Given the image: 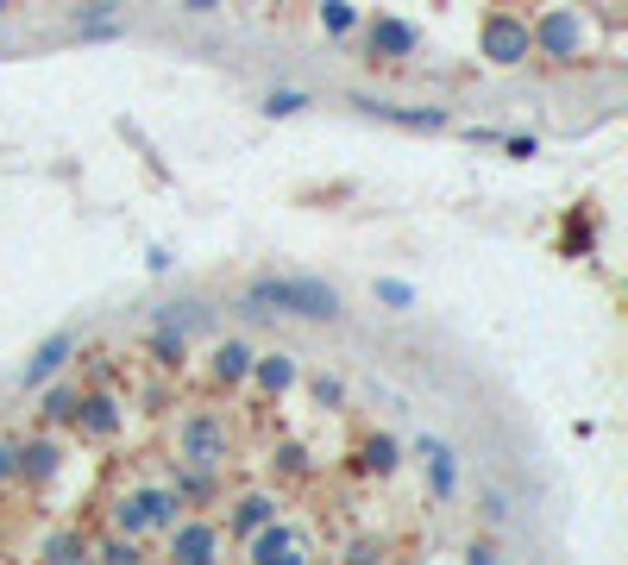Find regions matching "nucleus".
<instances>
[{
  "mask_svg": "<svg viewBox=\"0 0 628 565\" xmlns=\"http://www.w3.org/2000/svg\"><path fill=\"white\" fill-rule=\"evenodd\" d=\"M251 314H301V321H340V289L321 277H258L246 289Z\"/></svg>",
  "mask_w": 628,
  "mask_h": 565,
  "instance_id": "f257e3e1",
  "label": "nucleus"
},
{
  "mask_svg": "<svg viewBox=\"0 0 628 565\" xmlns=\"http://www.w3.org/2000/svg\"><path fill=\"white\" fill-rule=\"evenodd\" d=\"M176 509H182V496H176L170 484H139V490H126V496H120V509H114V528H120L126 540L164 534V528L176 521Z\"/></svg>",
  "mask_w": 628,
  "mask_h": 565,
  "instance_id": "f03ea898",
  "label": "nucleus"
},
{
  "mask_svg": "<svg viewBox=\"0 0 628 565\" xmlns=\"http://www.w3.org/2000/svg\"><path fill=\"white\" fill-rule=\"evenodd\" d=\"M176 459L195 465V471H221L226 465V421L214 409H195L176 428Z\"/></svg>",
  "mask_w": 628,
  "mask_h": 565,
  "instance_id": "7ed1b4c3",
  "label": "nucleus"
},
{
  "mask_svg": "<svg viewBox=\"0 0 628 565\" xmlns=\"http://www.w3.org/2000/svg\"><path fill=\"white\" fill-rule=\"evenodd\" d=\"M578 45H584V32H578L572 7H553V13H541V20L528 26V51L547 57V63H572Z\"/></svg>",
  "mask_w": 628,
  "mask_h": 565,
  "instance_id": "20e7f679",
  "label": "nucleus"
},
{
  "mask_svg": "<svg viewBox=\"0 0 628 565\" xmlns=\"http://www.w3.org/2000/svg\"><path fill=\"white\" fill-rule=\"evenodd\" d=\"M477 45H484V57L490 63H502V70H516V63H528V20L522 13H484V26H477Z\"/></svg>",
  "mask_w": 628,
  "mask_h": 565,
  "instance_id": "39448f33",
  "label": "nucleus"
},
{
  "mask_svg": "<svg viewBox=\"0 0 628 565\" xmlns=\"http://www.w3.org/2000/svg\"><path fill=\"white\" fill-rule=\"evenodd\" d=\"M415 51H422V32L408 26V20L377 13L371 26H365V63H408Z\"/></svg>",
  "mask_w": 628,
  "mask_h": 565,
  "instance_id": "423d86ee",
  "label": "nucleus"
},
{
  "mask_svg": "<svg viewBox=\"0 0 628 565\" xmlns=\"http://www.w3.org/2000/svg\"><path fill=\"white\" fill-rule=\"evenodd\" d=\"M70 352H75V334H70V327H63V334H50L45 346H38V352L20 364V389H45L50 377L70 364Z\"/></svg>",
  "mask_w": 628,
  "mask_h": 565,
  "instance_id": "0eeeda50",
  "label": "nucleus"
},
{
  "mask_svg": "<svg viewBox=\"0 0 628 565\" xmlns=\"http://www.w3.org/2000/svg\"><path fill=\"white\" fill-rule=\"evenodd\" d=\"M170 560H214L221 553V528L214 521H170Z\"/></svg>",
  "mask_w": 628,
  "mask_h": 565,
  "instance_id": "6e6552de",
  "label": "nucleus"
},
{
  "mask_svg": "<svg viewBox=\"0 0 628 565\" xmlns=\"http://www.w3.org/2000/svg\"><path fill=\"white\" fill-rule=\"evenodd\" d=\"M70 428H75L82 440H114V434H120V402H114V396H88V402L75 396Z\"/></svg>",
  "mask_w": 628,
  "mask_h": 565,
  "instance_id": "1a4fd4ad",
  "label": "nucleus"
},
{
  "mask_svg": "<svg viewBox=\"0 0 628 565\" xmlns=\"http://www.w3.org/2000/svg\"><path fill=\"white\" fill-rule=\"evenodd\" d=\"M57 471H63V446L57 440H20V471H13L20 484H50Z\"/></svg>",
  "mask_w": 628,
  "mask_h": 565,
  "instance_id": "9d476101",
  "label": "nucleus"
},
{
  "mask_svg": "<svg viewBox=\"0 0 628 565\" xmlns=\"http://www.w3.org/2000/svg\"><path fill=\"white\" fill-rule=\"evenodd\" d=\"M246 553L251 560H301V540H296V528H283V521H264V528H251L246 534Z\"/></svg>",
  "mask_w": 628,
  "mask_h": 565,
  "instance_id": "9b49d317",
  "label": "nucleus"
},
{
  "mask_svg": "<svg viewBox=\"0 0 628 565\" xmlns=\"http://www.w3.org/2000/svg\"><path fill=\"white\" fill-rule=\"evenodd\" d=\"M251 384L264 389V396H283V389H296V359H289V352H264V359H258V352H251V371H246Z\"/></svg>",
  "mask_w": 628,
  "mask_h": 565,
  "instance_id": "f8f14e48",
  "label": "nucleus"
},
{
  "mask_svg": "<svg viewBox=\"0 0 628 565\" xmlns=\"http://www.w3.org/2000/svg\"><path fill=\"white\" fill-rule=\"evenodd\" d=\"M271 515H276V496H264V490H246V496L233 503V515H226V534H233V540H246L251 528H264Z\"/></svg>",
  "mask_w": 628,
  "mask_h": 565,
  "instance_id": "ddd939ff",
  "label": "nucleus"
},
{
  "mask_svg": "<svg viewBox=\"0 0 628 565\" xmlns=\"http://www.w3.org/2000/svg\"><path fill=\"white\" fill-rule=\"evenodd\" d=\"M246 371H251V346L246 339H221V346H214V384L239 389L246 384Z\"/></svg>",
  "mask_w": 628,
  "mask_h": 565,
  "instance_id": "4468645a",
  "label": "nucleus"
},
{
  "mask_svg": "<svg viewBox=\"0 0 628 565\" xmlns=\"http://www.w3.org/2000/svg\"><path fill=\"white\" fill-rule=\"evenodd\" d=\"M415 453H422L427 478H434V496L447 503V496H452V484H459V465H452V453H447V446H440V440H422Z\"/></svg>",
  "mask_w": 628,
  "mask_h": 565,
  "instance_id": "2eb2a0df",
  "label": "nucleus"
},
{
  "mask_svg": "<svg viewBox=\"0 0 628 565\" xmlns=\"http://www.w3.org/2000/svg\"><path fill=\"white\" fill-rule=\"evenodd\" d=\"M358 107H365L371 120H390V127H427V132L447 127V113H440V107H427V113H422V107L408 113V107H390V101H358Z\"/></svg>",
  "mask_w": 628,
  "mask_h": 565,
  "instance_id": "dca6fc26",
  "label": "nucleus"
},
{
  "mask_svg": "<svg viewBox=\"0 0 628 565\" xmlns=\"http://www.w3.org/2000/svg\"><path fill=\"white\" fill-rule=\"evenodd\" d=\"M358 465H365V471H371V478H390V471H396L402 465V446L390 434H371L365 440V446H358Z\"/></svg>",
  "mask_w": 628,
  "mask_h": 565,
  "instance_id": "f3484780",
  "label": "nucleus"
},
{
  "mask_svg": "<svg viewBox=\"0 0 628 565\" xmlns=\"http://www.w3.org/2000/svg\"><path fill=\"white\" fill-rule=\"evenodd\" d=\"M151 359L164 364V371H182V364H189V339H182V327H157V339H151Z\"/></svg>",
  "mask_w": 628,
  "mask_h": 565,
  "instance_id": "a211bd4d",
  "label": "nucleus"
},
{
  "mask_svg": "<svg viewBox=\"0 0 628 565\" xmlns=\"http://www.w3.org/2000/svg\"><path fill=\"white\" fill-rule=\"evenodd\" d=\"M352 26H358V7H352V0H321V32L327 38H346Z\"/></svg>",
  "mask_w": 628,
  "mask_h": 565,
  "instance_id": "6ab92c4d",
  "label": "nucleus"
},
{
  "mask_svg": "<svg viewBox=\"0 0 628 565\" xmlns=\"http://www.w3.org/2000/svg\"><path fill=\"white\" fill-rule=\"evenodd\" d=\"M45 560H88V540H82V534H50L45 540Z\"/></svg>",
  "mask_w": 628,
  "mask_h": 565,
  "instance_id": "aec40b11",
  "label": "nucleus"
},
{
  "mask_svg": "<svg viewBox=\"0 0 628 565\" xmlns=\"http://www.w3.org/2000/svg\"><path fill=\"white\" fill-rule=\"evenodd\" d=\"M70 414H75V389L57 384V389L45 396V421H70Z\"/></svg>",
  "mask_w": 628,
  "mask_h": 565,
  "instance_id": "412c9836",
  "label": "nucleus"
},
{
  "mask_svg": "<svg viewBox=\"0 0 628 565\" xmlns=\"http://www.w3.org/2000/svg\"><path fill=\"white\" fill-rule=\"evenodd\" d=\"M315 402H321V409H340V402H346V384H340V377H315Z\"/></svg>",
  "mask_w": 628,
  "mask_h": 565,
  "instance_id": "4be33fe9",
  "label": "nucleus"
},
{
  "mask_svg": "<svg viewBox=\"0 0 628 565\" xmlns=\"http://www.w3.org/2000/svg\"><path fill=\"white\" fill-rule=\"evenodd\" d=\"M13 471H20V440L0 434V484H13Z\"/></svg>",
  "mask_w": 628,
  "mask_h": 565,
  "instance_id": "5701e85b",
  "label": "nucleus"
},
{
  "mask_svg": "<svg viewBox=\"0 0 628 565\" xmlns=\"http://www.w3.org/2000/svg\"><path fill=\"white\" fill-rule=\"evenodd\" d=\"M301 107H308V101H301L296 88H283V95H271V101H264V113H271V120H283V113H301Z\"/></svg>",
  "mask_w": 628,
  "mask_h": 565,
  "instance_id": "b1692460",
  "label": "nucleus"
},
{
  "mask_svg": "<svg viewBox=\"0 0 628 565\" xmlns=\"http://www.w3.org/2000/svg\"><path fill=\"white\" fill-rule=\"evenodd\" d=\"M95 560H139V546H132V540H100V546H95Z\"/></svg>",
  "mask_w": 628,
  "mask_h": 565,
  "instance_id": "393cba45",
  "label": "nucleus"
},
{
  "mask_svg": "<svg viewBox=\"0 0 628 565\" xmlns=\"http://www.w3.org/2000/svg\"><path fill=\"white\" fill-rule=\"evenodd\" d=\"M484 521H490V528H502V521H509V503H502L497 490H484Z\"/></svg>",
  "mask_w": 628,
  "mask_h": 565,
  "instance_id": "a878e982",
  "label": "nucleus"
},
{
  "mask_svg": "<svg viewBox=\"0 0 628 565\" xmlns=\"http://www.w3.org/2000/svg\"><path fill=\"white\" fill-rule=\"evenodd\" d=\"M276 459H283V471H289V478H296V471H308V459H301V446H283Z\"/></svg>",
  "mask_w": 628,
  "mask_h": 565,
  "instance_id": "bb28decb",
  "label": "nucleus"
},
{
  "mask_svg": "<svg viewBox=\"0 0 628 565\" xmlns=\"http://www.w3.org/2000/svg\"><path fill=\"white\" fill-rule=\"evenodd\" d=\"M214 7H221V0H189V13H214Z\"/></svg>",
  "mask_w": 628,
  "mask_h": 565,
  "instance_id": "cd10ccee",
  "label": "nucleus"
},
{
  "mask_svg": "<svg viewBox=\"0 0 628 565\" xmlns=\"http://www.w3.org/2000/svg\"><path fill=\"white\" fill-rule=\"evenodd\" d=\"M7 7H13V0H0V13H7Z\"/></svg>",
  "mask_w": 628,
  "mask_h": 565,
  "instance_id": "c85d7f7f",
  "label": "nucleus"
}]
</instances>
